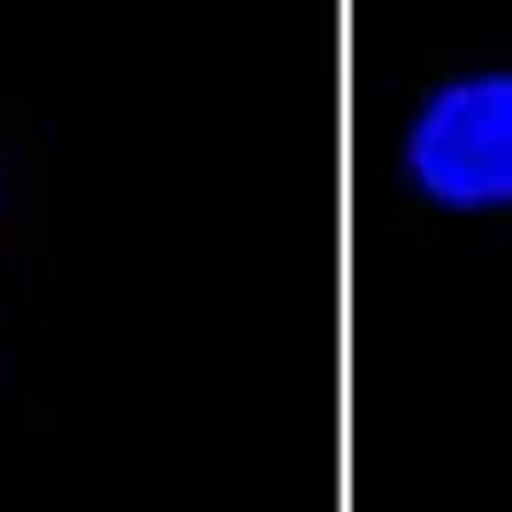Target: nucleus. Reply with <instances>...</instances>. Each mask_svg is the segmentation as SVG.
<instances>
[{
	"instance_id": "obj_1",
	"label": "nucleus",
	"mask_w": 512,
	"mask_h": 512,
	"mask_svg": "<svg viewBox=\"0 0 512 512\" xmlns=\"http://www.w3.org/2000/svg\"><path fill=\"white\" fill-rule=\"evenodd\" d=\"M404 171L433 205H512V74H467L421 103L404 137Z\"/></svg>"
}]
</instances>
